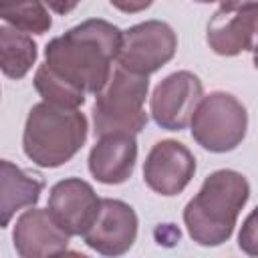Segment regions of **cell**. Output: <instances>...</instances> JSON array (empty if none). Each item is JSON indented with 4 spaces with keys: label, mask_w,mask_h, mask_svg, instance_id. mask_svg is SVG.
Returning <instances> with one entry per match:
<instances>
[{
    "label": "cell",
    "mask_w": 258,
    "mask_h": 258,
    "mask_svg": "<svg viewBox=\"0 0 258 258\" xmlns=\"http://www.w3.org/2000/svg\"><path fill=\"white\" fill-rule=\"evenodd\" d=\"M46 210L71 238L85 236L99 216L101 198L89 181L81 177H64L50 187Z\"/></svg>",
    "instance_id": "cell-9"
},
{
    "label": "cell",
    "mask_w": 258,
    "mask_h": 258,
    "mask_svg": "<svg viewBox=\"0 0 258 258\" xmlns=\"http://www.w3.org/2000/svg\"><path fill=\"white\" fill-rule=\"evenodd\" d=\"M196 173L194 153L175 139L157 141L143 163L145 185L165 198L181 194Z\"/></svg>",
    "instance_id": "cell-10"
},
{
    "label": "cell",
    "mask_w": 258,
    "mask_h": 258,
    "mask_svg": "<svg viewBox=\"0 0 258 258\" xmlns=\"http://www.w3.org/2000/svg\"><path fill=\"white\" fill-rule=\"evenodd\" d=\"M0 97H2V91H0Z\"/></svg>",
    "instance_id": "cell-21"
},
{
    "label": "cell",
    "mask_w": 258,
    "mask_h": 258,
    "mask_svg": "<svg viewBox=\"0 0 258 258\" xmlns=\"http://www.w3.org/2000/svg\"><path fill=\"white\" fill-rule=\"evenodd\" d=\"M194 2H200V4H210V2H220V0H194Z\"/></svg>",
    "instance_id": "cell-20"
},
{
    "label": "cell",
    "mask_w": 258,
    "mask_h": 258,
    "mask_svg": "<svg viewBox=\"0 0 258 258\" xmlns=\"http://www.w3.org/2000/svg\"><path fill=\"white\" fill-rule=\"evenodd\" d=\"M38 56V46L30 34L12 28L0 26V71L12 81L24 79L34 67Z\"/></svg>",
    "instance_id": "cell-15"
},
{
    "label": "cell",
    "mask_w": 258,
    "mask_h": 258,
    "mask_svg": "<svg viewBox=\"0 0 258 258\" xmlns=\"http://www.w3.org/2000/svg\"><path fill=\"white\" fill-rule=\"evenodd\" d=\"M187 125L200 147L210 153H228L246 137L248 111L234 95L216 91L198 101Z\"/></svg>",
    "instance_id": "cell-5"
},
{
    "label": "cell",
    "mask_w": 258,
    "mask_h": 258,
    "mask_svg": "<svg viewBox=\"0 0 258 258\" xmlns=\"http://www.w3.org/2000/svg\"><path fill=\"white\" fill-rule=\"evenodd\" d=\"M258 2H226L220 0V8L208 22L206 40L210 48L220 56H238L254 48Z\"/></svg>",
    "instance_id": "cell-8"
},
{
    "label": "cell",
    "mask_w": 258,
    "mask_h": 258,
    "mask_svg": "<svg viewBox=\"0 0 258 258\" xmlns=\"http://www.w3.org/2000/svg\"><path fill=\"white\" fill-rule=\"evenodd\" d=\"M177 52V34L163 20H145L121 30L117 64L129 73L149 77Z\"/></svg>",
    "instance_id": "cell-6"
},
{
    "label": "cell",
    "mask_w": 258,
    "mask_h": 258,
    "mask_svg": "<svg viewBox=\"0 0 258 258\" xmlns=\"http://www.w3.org/2000/svg\"><path fill=\"white\" fill-rule=\"evenodd\" d=\"M137 163V139L133 133L101 135L89 151V171L105 185H119L133 175Z\"/></svg>",
    "instance_id": "cell-13"
},
{
    "label": "cell",
    "mask_w": 258,
    "mask_h": 258,
    "mask_svg": "<svg viewBox=\"0 0 258 258\" xmlns=\"http://www.w3.org/2000/svg\"><path fill=\"white\" fill-rule=\"evenodd\" d=\"M69 234L58 228L48 210L34 208L22 212L12 230V244L22 258H44L64 254L69 248Z\"/></svg>",
    "instance_id": "cell-12"
},
{
    "label": "cell",
    "mask_w": 258,
    "mask_h": 258,
    "mask_svg": "<svg viewBox=\"0 0 258 258\" xmlns=\"http://www.w3.org/2000/svg\"><path fill=\"white\" fill-rule=\"evenodd\" d=\"M42 4H44L48 10H52L54 14L64 16V14L73 12V10L81 4V0H42Z\"/></svg>",
    "instance_id": "cell-19"
},
{
    "label": "cell",
    "mask_w": 258,
    "mask_h": 258,
    "mask_svg": "<svg viewBox=\"0 0 258 258\" xmlns=\"http://www.w3.org/2000/svg\"><path fill=\"white\" fill-rule=\"evenodd\" d=\"M204 97V85L189 71L167 75L151 93L149 113L157 127L165 131H181L187 127L198 101Z\"/></svg>",
    "instance_id": "cell-7"
},
{
    "label": "cell",
    "mask_w": 258,
    "mask_h": 258,
    "mask_svg": "<svg viewBox=\"0 0 258 258\" xmlns=\"http://www.w3.org/2000/svg\"><path fill=\"white\" fill-rule=\"evenodd\" d=\"M149 93V77L129 73L121 67L111 71L109 81L97 93L93 105L95 135L133 133L145 129L149 117L145 113V99Z\"/></svg>",
    "instance_id": "cell-4"
},
{
    "label": "cell",
    "mask_w": 258,
    "mask_h": 258,
    "mask_svg": "<svg viewBox=\"0 0 258 258\" xmlns=\"http://www.w3.org/2000/svg\"><path fill=\"white\" fill-rule=\"evenodd\" d=\"M109 2L113 8H117L119 12H125V14L143 12L153 4V0H109Z\"/></svg>",
    "instance_id": "cell-18"
},
{
    "label": "cell",
    "mask_w": 258,
    "mask_h": 258,
    "mask_svg": "<svg viewBox=\"0 0 258 258\" xmlns=\"http://www.w3.org/2000/svg\"><path fill=\"white\" fill-rule=\"evenodd\" d=\"M238 246L250 256H256L258 252V238H256V212H250L244 220V226L238 236Z\"/></svg>",
    "instance_id": "cell-17"
},
{
    "label": "cell",
    "mask_w": 258,
    "mask_h": 258,
    "mask_svg": "<svg viewBox=\"0 0 258 258\" xmlns=\"http://www.w3.org/2000/svg\"><path fill=\"white\" fill-rule=\"evenodd\" d=\"M87 135L89 123L85 113L40 101L28 111L22 149L34 165L52 169L69 163L85 145Z\"/></svg>",
    "instance_id": "cell-3"
},
{
    "label": "cell",
    "mask_w": 258,
    "mask_h": 258,
    "mask_svg": "<svg viewBox=\"0 0 258 258\" xmlns=\"http://www.w3.org/2000/svg\"><path fill=\"white\" fill-rule=\"evenodd\" d=\"M250 198L248 179L234 169H216L183 208V224L200 246H220L234 234L240 212Z\"/></svg>",
    "instance_id": "cell-2"
},
{
    "label": "cell",
    "mask_w": 258,
    "mask_h": 258,
    "mask_svg": "<svg viewBox=\"0 0 258 258\" xmlns=\"http://www.w3.org/2000/svg\"><path fill=\"white\" fill-rule=\"evenodd\" d=\"M121 30L103 18H89L54 36L44 46V62L34 73L42 101L79 109L87 95H97L111 77Z\"/></svg>",
    "instance_id": "cell-1"
},
{
    "label": "cell",
    "mask_w": 258,
    "mask_h": 258,
    "mask_svg": "<svg viewBox=\"0 0 258 258\" xmlns=\"http://www.w3.org/2000/svg\"><path fill=\"white\" fill-rule=\"evenodd\" d=\"M42 189L44 179L38 173L0 159V228H6L20 210L36 206Z\"/></svg>",
    "instance_id": "cell-14"
},
{
    "label": "cell",
    "mask_w": 258,
    "mask_h": 258,
    "mask_svg": "<svg viewBox=\"0 0 258 258\" xmlns=\"http://www.w3.org/2000/svg\"><path fill=\"white\" fill-rule=\"evenodd\" d=\"M0 20L26 34H44L52 26L42 0H0Z\"/></svg>",
    "instance_id": "cell-16"
},
{
    "label": "cell",
    "mask_w": 258,
    "mask_h": 258,
    "mask_svg": "<svg viewBox=\"0 0 258 258\" xmlns=\"http://www.w3.org/2000/svg\"><path fill=\"white\" fill-rule=\"evenodd\" d=\"M137 214L123 202L113 198L101 200V210L93 226L85 232V244L103 256H121L131 250L137 238Z\"/></svg>",
    "instance_id": "cell-11"
}]
</instances>
